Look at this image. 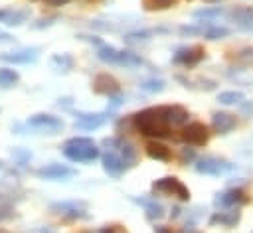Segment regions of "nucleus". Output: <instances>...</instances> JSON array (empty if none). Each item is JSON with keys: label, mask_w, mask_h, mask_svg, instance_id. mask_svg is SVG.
Here are the masks:
<instances>
[{"label": "nucleus", "mask_w": 253, "mask_h": 233, "mask_svg": "<svg viewBox=\"0 0 253 233\" xmlns=\"http://www.w3.org/2000/svg\"><path fill=\"white\" fill-rule=\"evenodd\" d=\"M134 128L144 136L154 138H168L170 136V122L166 118V105L162 107H148L132 116Z\"/></svg>", "instance_id": "nucleus-1"}, {"label": "nucleus", "mask_w": 253, "mask_h": 233, "mask_svg": "<svg viewBox=\"0 0 253 233\" xmlns=\"http://www.w3.org/2000/svg\"><path fill=\"white\" fill-rule=\"evenodd\" d=\"M61 152L71 162H93L95 158L101 156V150L97 148V144L87 136H73L65 140Z\"/></svg>", "instance_id": "nucleus-2"}, {"label": "nucleus", "mask_w": 253, "mask_h": 233, "mask_svg": "<svg viewBox=\"0 0 253 233\" xmlns=\"http://www.w3.org/2000/svg\"><path fill=\"white\" fill-rule=\"evenodd\" d=\"M152 194H160V195H166V197H178L180 201L190 199V190L174 176L154 180L152 182Z\"/></svg>", "instance_id": "nucleus-3"}, {"label": "nucleus", "mask_w": 253, "mask_h": 233, "mask_svg": "<svg viewBox=\"0 0 253 233\" xmlns=\"http://www.w3.org/2000/svg\"><path fill=\"white\" fill-rule=\"evenodd\" d=\"M26 126L34 132H43V134H57L63 130V120L55 115H47V113H38V115H32L28 120H26Z\"/></svg>", "instance_id": "nucleus-4"}, {"label": "nucleus", "mask_w": 253, "mask_h": 233, "mask_svg": "<svg viewBox=\"0 0 253 233\" xmlns=\"http://www.w3.org/2000/svg\"><path fill=\"white\" fill-rule=\"evenodd\" d=\"M194 168L198 174H206V176H221V174H229L235 170V164L217 158V156H202L194 160Z\"/></svg>", "instance_id": "nucleus-5"}, {"label": "nucleus", "mask_w": 253, "mask_h": 233, "mask_svg": "<svg viewBox=\"0 0 253 233\" xmlns=\"http://www.w3.org/2000/svg\"><path fill=\"white\" fill-rule=\"evenodd\" d=\"M49 209L53 213H61L67 215L71 219H89L87 213V201L83 199H63V201H55L49 205Z\"/></svg>", "instance_id": "nucleus-6"}, {"label": "nucleus", "mask_w": 253, "mask_h": 233, "mask_svg": "<svg viewBox=\"0 0 253 233\" xmlns=\"http://www.w3.org/2000/svg\"><path fill=\"white\" fill-rule=\"evenodd\" d=\"M247 201H249V197L241 188H231V190H225V192H217L213 195V207H217V209L237 207V205H243Z\"/></svg>", "instance_id": "nucleus-7"}, {"label": "nucleus", "mask_w": 253, "mask_h": 233, "mask_svg": "<svg viewBox=\"0 0 253 233\" xmlns=\"http://www.w3.org/2000/svg\"><path fill=\"white\" fill-rule=\"evenodd\" d=\"M206 57L204 45H188V47H178L172 55V63L184 65V67H194Z\"/></svg>", "instance_id": "nucleus-8"}, {"label": "nucleus", "mask_w": 253, "mask_h": 233, "mask_svg": "<svg viewBox=\"0 0 253 233\" xmlns=\"http://www.w3.org/2000/svg\"><path fill=\"white\" fill-rule=\"evenodd\" d=\"M180 138L188 146H204L210 140V130L204 122H190L188 126H184Z\"/></svg>", "instance_id": "nucleus-9"}, {"label": "nucleus", "mask_w": 253, "mask_h": 233, "mask_svg": "<svg viewBox=\"0 0 253 233\" xmlns=\"http://www.w3.org/2000/svg\"><path fill=\"white\" fill-rule=\"evenodd\" d=\"M111 118V111L107 109L105 113H77L75 115V128L81 130H95L103 126Z\"/></svg>", "instance_id": "nucleus-10"}, {"label": "nucleus", "mask_w": 253, "mask_h": 233, "mask_svg": "<svg viewBox=\"0 0 253 233\" xmlns=\"http://www.w3.org/2000/svg\"><path fill=\"white\" fill-rule=\"evenodd\" d=\"M36 176L42 180H69L73 176H77V170L65 166V164H47L40 170H36Z\"/></svg>", "instance_id": "nucleus-11"}, {"label": "nucleus", "mask_w": 253, "mask_h": 233, "mask_svg": "<svg viewBox=\"0 0 253 233\" xmlns=\"http://www.w3.org/2000/svg\"><path fill=\"white\" fill-rule=\"evenodd\" d=\"M229 20L243 32H251L253 30V8L251 6H235L227 12Z\"/></svg>", "instance_id": "nucleus-12"}, {"label": "nucleus", "mask_w": 253, "mask_h": 233, "mask_svg": "<svg viewBox=\"0 0 253 233\" xmlns=\"http://www.w3.org/2000/svg\"><path fill=\"white\" fill-rule=\"evenodd\" d=\"M93 91L97 95H107V97H113L117 93H121V85L119 81L109 75V73H99L95 79H93Z\"/></svg>", "instance_id": "nucleus-13"}, {"label": "nucleus", "mask_w": 253, "mask_h": 233, "mask_svg": "<svg viewBox=\"0 0 253 233\" xmlns=\"http://www.w3.org/2000/svg\"><path fill=\"white\" fill-rule=\"evenodd\" d=\"M101 162H103V170H105L109 176H113V178H119L125 170H128L126 164L123 162V158H121L115 150H107V152L101 156Z\"/></svg>", "instance_id": "nucleus-14"}, {"label": "nucleus", "mask_w": 253, "mask_h": 233, "mask_svg": "<svg viewBox=\"0 0 253 233\" xmlns=\"http://www.w3.org/2000/svg\"><path fill=\"white\" fill-rule=\"evenodd\" d=\"M134 203H138V205H142L144 207V217L148 219V221H158V219H162L164 217V207L156 201V199H152V197H130Z\"/></svg>", "instance_id": "nucleus-15"}, {"label": "nucleus", "mask_w": 253, "mask_h": 233, "mask_svg": "<svg viewBox=\"0 0 253 233\" xmlns=\"http://www.w3.org/2000/svg\"><path fill=\"white\" fill-rule=\"evenodd\" d=\"M241 219V211L239 207H229V209H221V211H215L211 217H210V225H223V227H233L235 223H239Z\"/></svg>", "instance_id": "nucleus-16"}, {"label": "nucleus", "mask_w": 253, "mask_h": 233, "mask_svg": "<svg viewBox=\"0 0 253 233\" xmlns=\"http://www.w3.org/2000/svg\"><path fill=\"white\" fill-rule=\"evenodd\" d=\"M237 120H235V115H229V113H223V111H215L211 115V126L217 134H227L235 128Z\"/></svg>", "instance_id": "nucleus-17"}, {"label": "nucleus", "mask_w": 253, "mask_h": 233, "mask_svg": "<svg viewBox=\"0 0 253 233\" xmlns=\"http://www.w3.org/2000/svg\"><path fill=\"white\" fill-rule=\"evenodd\" d=\"M2 61L6 63H14V65H26V63H34L38 59V49H20V51H6L0 55Z\"/></svg>", "instance_id": "nucleus-18"}, {"label": "nucleus", "mask_w": 253, "mask_h": 233, "mask_svg": "<svg viewBox=\"0 0 253 233\" xmlns=\"http://www.w3.org/2000/svg\"><path fill=\"white\" fill-rule=\"evenodd\" d=\"M30 18L28 10H14V8H2L0 10V24L4 26H20Z\"/></svg>", "instance_id": "nucleus-19"}, {"label": "nucleus", "mask_w": 253, "mask_h": 233, "mask_svg": "<svg viewBox=\"0 0 253 233\" xmlns=\"http://www.w3.org/2000/svg\"><path fill=\"white\" fill-rule=\"evenodd\" d=\"M188 111L180 105H166V118L170 122V126H182L188 122Z\"/></svg>", "instance_id": "nucleus-20"}, {"label": "nucleus", "mask_w": 253, "mask_h": 233, "mask_svg": "<svg viewBox=\"0 0 253 233\" xmlns=\"http://www.w3.org/2000/svg\"><path fill=\"white\" fill-rule=\"evenodd\" d=\"M146 154H148V158L160 160V162H168L172 158L170 148L166 144H162V142H156V140H152V142L146 144Z\"/></svg>", "instance_id": "nucleus-21"}, {"label": "nucleus", "mask_w": 253, "mask_h": 233, "mask_svg": "<svg viewBox=\"0 0 253 233\" xmlns=\"http://www.w3.org/2000/svg\"><path fill=\"white\" fill-rule=\"evenodd\" d=\"M95 55H97V59H99V61H103V63H111V65H117V63H119V55H121V49H117V47H113V45H107V43H103V45H99V47H97Z\"/></svg>", "instance_id": "nucleus-22"}, {"label": "nucleus", "mask_w": 253, "mask_h": 233, "mask_svg": "<svg viewBox=\"0 0 253 233\" xmlns=\"http://www.w3.org/2000/svg\"><path fill=\"white\" fill-rule=\"evenodd\" d=\"M49 63H51V67H53L55 71L67 73V71H71V69H73L75 59H73V55H71V53H55V55H51Z\"/></svg>", "instance_id": "nucleus-23"}, {"label": "nucleus", "mask_w": 253, "mask_h": 233, "mask_svg": "<svg viewBox=\"0 0 253 233\" xmlns=\"http://www.w3.org/2000/svg\"><path fill=\"white\" fill-rule=\"evenodd\" d=\"M154 34H156L154 30H136V32H128V34H125L123 39H125L126 45H138V43H146V41H150Z\"/></svg>", "instance_id": "nucleus-24"}, {"label": "nucleus", "mask_w": 253, "mask_h": 233, "mask_svg": "<svg viewBox=\"0 0 253 233\" xmlns=\"http://www.w3.org/2000/svg\"><path fill=\"white\" fill-rule=\"evenodd\" d=\"M221 14H225V10L221 6H210V8H200V10H194V18L200 20V22H211L215 18H219Z\"/></svg>", "instance_id": "nucleus-25"}, {"label": "nucleus", "mask_w": 253, "mask_h": 233, "mask_svg": "<svg viewBox=\"0 0 253 233\" xmlns=\"http://www.w3.org/2000/svg\"><path fill=\"white\" fill-rule=\"evenodd\" d=\"M144 63V59L134 53V51H128V49H121V55H119V63L117 65H123V67H140Z\"/></svg>", "instance_id": "nucleus-26"}, {"label": "nucleus", "mask_w": 253, "mask_h": 233, "mask_svg": "<svg viewBox=\"0 0 253 233\" xmlns=\"http://www.w3.org/2000/svg\"><path fill=\"white\" fill-rule=\"evenodd\" d=\"M243 99H245L243 91H221V93L217 95V103H219V105H225V107H229V105H239Z\"/></svg>", "instance_id": "nucleus-27"}, {"label": "nucleus", "mask_w": 253, "mask_h": 233, "mask_svg": "<svg viewBox=\"0 0 253 233\" xmlns=\"http://www.w3.org/2000/svg\"><path fill=\"white\" fill-rule=\"evenodd\" d=\"M178 4V0H142V8L146 12H160V10H168L174 8Z\"/></svg>", "instance_id": "nucleus-28"}, {"label": "nucleus", "mask_w": 253, "mask_h": 233, "mask_svg": "<svg viewBox=\"0 0 253 233\" xmlns=\"http://www.w3.org/2000/svg\"><path fill=\"white\" fill-rule=\"evenodd\" d=\"M20 81V73L12 67H0V87H12Z\"/></svg>", "instance_id": "nucleus-29"}, {"label": "nucleus", "mask_w": 253, "mask_h": 233, "mask_svg": "<svg viewBox=\"0 0 253 233\" xmlns=\"http://www.w3.org/2000/svg\"><path fill=\"white\" fill-rule=\"evenodd\" d=\"M231 34V30L229 28H225V26H208L206 28V32H204V36H206V39H211V41H215V39H223V38H227Z\"/></svg>", "instance_id": "nucleus-30"}, {"label": "nucleus", "mask_w": 253, "mask_h": 233, "mask_svg": "<svg viewBox=\"0 0 253 233\" xmlns=\"http://www.w3.org/2000/svg\"><path fill=\"white\" fill-rule=\"evenodd\" d=\"M142 91H146V93H162L164 89H166V81H162V79H156V77H150V79H144V81H140V85H138Z\"/></svg>", "instance_id": "nucleus-31"}, {"label": "nucleus", "mask_w": 253, "mask_h": 233, "mask_svg": "<svg viewBox=\"0 0 253 233\" xmlns=\"http://www.w3.org/2000/svg\"><path fill=\"white\" fill-rule=\"evenodd\" d=\"M208 26H211V24H206V26H204V22H200V24H190V26L184 24V26L178 28V32H180L184 38H192V36H200V34H204Z\"/></svg>", "instance_id": "nucleus-32"}, {"label": "nucleus", "mask_w": 253, "mask_h": 233, "mask_svg": "<svg viewBox=\"0 0 253 233\" xmlns=\"http://www.w3.org/2000/svg\"><path fill=\"white\" fill-rule=\"evenodd\" d=\"M30 158H32V152L30 150H24V148H14L12 150V160L18 166H24L26 162H30Z\"/></svg>", "instance_id": "nucleus-33"}, {"label": "nucleus", "mask_w": 253, "mask_h": 233, "mask_svg": "<svg viewBox=\"0 0 253 233\" xmlns=\"http://www.w3.org/2000/svg\"><path fill=\"white\" fill-rule=\"evenodd\" d=\"M99 233H128V231L119 223H111V225H103L99 229Z\"/></svg>", "instance_id": "nucleus-34"}, {"label": "nucleus", "mask_w": 253, "mask_h": 233, "mask_svg": "<svg viewBox=\"0 0 253 233\" xmlns=\"http://www.w3.org/2000/svg\"><path fill=\"white\" fill-rule=\"evenodd\" d=\"M180 160H182V164H190V162H194L196 160V154H194V148H182V154H180Z\"/></svg>", "instance_id": "nucleus-35"}, {"label": "nucleus", "mask_w": 253, "mask_h": 233, "mask_svg": "<svg viewBox=\"0 0 253 233\" xmlns=\"http://www.w3.org/2000/svg\"><path fill=\"white\" fill-rule=\"evenodd\" d=\"M55 20H57L55 16H49V18H42L40 22H36V24H32V28H34V30H42V28H49V26H51V24H53Z\"/></svg>", "instance_id": "nucleus-36"}, {"label": "nucleus", "mask_w": 253, "mask_h": 233, "mask_svg": "<svg viewBox=\"0 0 253 233\" xmlns=\"http://www.w3.org/2000/svg\"><path fill=\"white\" fill-rule=\"evenodd\" d=\"M196 81H198V83H202V85H200V89H204V91H213V89L217 87V83H215L213 79H206V77L202 79V77H200V79H196Z\"/></svg>", "instance_id": "nucleus-37"}, {"label": "nucleus", "mask_w": 253, "mask_h": 233, "mask_svg": "<svg viewBox=\"0 0 253 233\" xmlns=\"http://www.w3.org/2000/svg\"><path fill=\"white\" fill-rule=\"evenodd\" d=\"M239 111H241V115H245V116H251L253 115V101H241L239 103Z\"/></svg>", "instance_id": "nucleus-38"}, {"label": "nucleus", "mask_w": 253, "mask_h": 233, "mask_svg": "<svg viewBox=\"0 0 253 233\" xmlns=\"http://www.w3.org/2000/svg\"><path fill=\"white\" fill-rule=\"evenodd\" d=\"M123 101H125V97H123L121 93H117V95L109 97V111H113V109L121 107V105H123Z\"/></svg>", "instance_id": "nucleus-39"}, {"label": "nucleus", "mask_w": 253, "mask_h": 233, "mask_svg": "<svg viewBox=\"0 0 253 233\" xmlns=\"http://www.w3.org/2000/svg\"><path fill=\"white\" fill-rule=\"evenodd\" d=\"M77 38H79L81 41H87V43H93V45H97V47H99V45H103V41H101V39H99L97 36H87V34H79Z\"/></svg>", "instance_id": "nucleus-40"}, {"label": "nucleus", "mask_w": 253, "mask_h": 233, "mask_svg": "<svg viewBox=\"0 0 253 233\" xmlns=\"http://www.w3.org/2000/svg\"><path fill=\"white\" fill-rule=\"evenodd\" d=\"M14 41V38L10 36V34H6V32H0V43H12Z\"/></svg>", "instance_id": "nucleus-41"}, {"label": "nucleus", "mask_w": 253, "mask_h": 233, "mask_svg": "<svg viewBox=\"0 0 253 233\" xmlns=\"http://www.w3.org/2000/svg\"><path fill=\"white\" fill-rule=\"evenodd\" d=\"M28 233H55L51 227H36V229H32V231H28Z\"/></svg>", "instance_id": "nucleus-42"}, {"label": "nucleus", "mask_w": 253, "mask_h": 233, "mask_svg": "<svg viewBox=\"0 0 253 233\" xmlns=\"http://www.w3.org/2000/svg\"><path fill=\"white\" fill-rule=\"evenodd\" d=\"M10 215H12L10 207H0V221H2V219H8Z\"/></svg>", "instance_id": "nucleus-43"}, {"label": "nucleus", "mask_w": 253, "mask_h": 233, "mask_svg": "<svg viewBox=\"0 0 253 233\" xmlns=\"http://www.w3.org/2000/svg\"><path fill=\"white\" fill-rule=\"evenodd\" d=\"M180 213H182L180 205H174V207H172V211H170V217H172V219H176V217H180Z\"/></svg>", "instance_id": "nucleus-44"}, {"label": "nucleus", "mask_w": 253, "mask_h": 233, "mask_svg": "<svg viewBox=\"0 0 253 233\" xmlns=\"http://www.w3.org/2000/svg\"><path fill=\"white\" fill-rule=\"evenodd\" d=\"M154 233H172L170 227H164V225H156L154 227Z\"/></svg>", "instance_id": "nucleus-45"}, {"label": "nucleus", "mask_w": 253, "mask_h": 233, "mask_svg": "<svg viewBox=\"0 0 253 233\" xmlns=\"http://www.w3.org/2000/svg\"><path fill=\"white\" fill-rule=\"evenodd\" d=\"M180 233H202V231H198L194 225H186V227H182V231Z\"/></svg>", "instance_id": "nucleus-46"}, {"label": "nucleus", "mask_w": 253, "mask_h": 233, "mask_svg": "<svg viewBox=\"0 0 253 233\" xmlns=\"http://www.w3.org/2000/svg\"><path fill=\"white\" fill-rule=\"evenodd\" d=\"M57 107H71V99H69V97H63V99H59Z\"/></svg>", "instance_id": "nucleus-47"}, {"label": "nucleus", "mask_w": 253, "mask_h": 233, "mask_svg": "<svg viewBox=\"0 0 253 233\" xmlns=\"http://www.w3.org/2000/svg\"><path fill=\"white\" fill-rule=\"evenodd\" d=\"M51 6H65L67 2H71V0H47Z\"/></svg>", "instance_id": "nucleus-48"}, {"label": "nucleus", "mask_w": 253, "mask_h": 233, "mask_svg": "<svg viewBox=\"0 0 253 233\" xmlns=\"http://www.w3.org/2000/svg\"><path fill=\"white\" fill-rule=\"evenodd\" d=\"M2 168H4V162H2V160H0V170H2Z\"/></svg>", "instance_id": "nucleus-49"}, {"label": "nucleus", "mask_w": 253, "mask_h": 233, "mask_svg": "<svg viewBox=\"0 0 253 233\" xmlns=\"http://www.w3.org/2000/svg\"><path fill=\"white\" fill-rule=\"evenodd\" d=\"M206 2H219V0H206Z\"/></svg>", "instance_id": "nucleus-50"}]
</instances>
